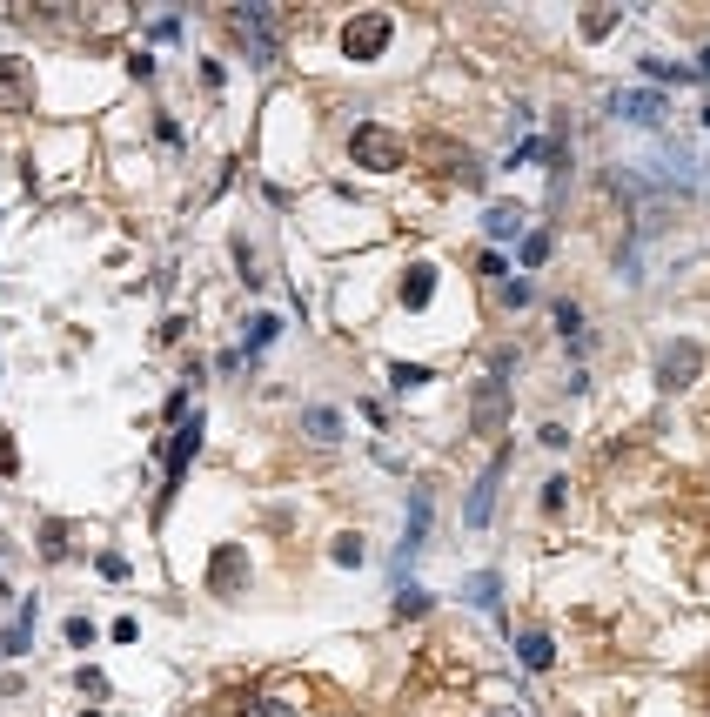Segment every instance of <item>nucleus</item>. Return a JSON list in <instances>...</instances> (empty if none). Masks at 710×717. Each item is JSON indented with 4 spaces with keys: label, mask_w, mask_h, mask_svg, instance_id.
Instances as JSON below:
<instances>
[{
    "label": "nucleus",
    "mask_w": 710,
    "mask_h": 717,
    "mask_svg": "<svg viewBox=\"0 0 710 717\" xmlns=\"http://www.w3.org/2000/svg\"><path fill=\"white\" fill-rule=\"evenodd\" d=\"M389 382H396V396H409L422 382H436V369H429V362H389Z\"/></svg>",
    "instance_id": "a211bd4d"
},
{
    "label": "nucleus",
    "mask_w": 710,
    "mask_h": 717,
    "mask_svg": "<svg viewBox=\"0 0 710 717\" xmlns=\"http://www.w3.org/2000/svg\"><path fill=\"white\" fill-rule=\"evenodd\" d=\"M617 27H623V7H590V14H583V34H590V41L617 34Z\"/></svg>",
    "instance_id": "4be33fe9"
},
{
    "label": "nucleus",
    "mask_w": 710,
    "mask_h": 717,
    "mask_svg": "<svg viewBox=\"0 0 710 717\" xmlns=\"http://www.w3.org/2000/svg\"><path fill=\"white\" fill-rule=\"evenodd\" d=\"M235 262H242V282H248V289H262V282H268V275H262V255H255L248 242H235Z\"/></svg>",
    "instance_id": "bb28decb"
},
{
    "label": "nucleus",
    "mask_w": 710,
    "mask_h": 717,
    "mask_svg": "<svg viewBox=\"0 0 710 717\" xmlns=\"http://www.w3.org/2000/svg\"><path fill=\"white\" fill-rule=\"evenodd\" d=\"M329 563H342V570H362V563H369V550H362V537H335V543H329Z\"/></svg>",
    "instance_id": "b1692460"
},
{
    "label": "nucleus",
    "mask_w": 710,
    "mask_h": 717,
    "mask_svg": "<svg viewBox=\"0 0 710 717\" xmlns=\"http://www.w3.org/2000/svg\"><path fill=\"white\" fill-rule=\"evenodd\" d=\"M536 443H543V449H563V443H570V429H563V423H543V436H536Z\"/></svg>",
    "instance_id": "f704fd0d"
},
{
    "label": "nucleus",
    "mask_w": 710,
    "mask_h": 717,
    "mask_svg": "<svg viewBox=\"0 0 710 717\" xmlns=\"http://www.w3.org/2000/svg\"><path fill=\"white\" fill-rule=\"evenodd\" d=\"M610 114L617 121H630V128H664V94H650V88H630V94H610Z\"/></svg>",
    "instance_id": "6e6552de"
},
{
    "label": "nucleus",
    "mask_w": 710,
    "mask_h": 717,
    "mask_svg": "<svg viewBox=\"0 0 710 717\" xmlns=\"http://www.w3.org/2000/svg\"><path fill=\"white\" fill-rule=\"evenodd\" d=\"M248 590V550L242 543H215L208 557V597H242Z\"/></svg>",
    "instance_id": "39448f33"
},
{
    "label": "nucleus",
    "mask_w": 710,
    "mask_h": 717,
    "mask_svg": "<svg viewBox=\"0 0 710 717\" xmlns=\"http://www.w3.org/2000/svg\"><path fill=\"white\" fill-rule=\"evenodd\" d=\"M429 490H409V516H402V550H396V563H416L422 550H429Z\"/></svg>",
    "instance_id": "1a4fd4ad"
},
{
    "label": "nucleus",
    "mask_w": 710,
    "mask_h": 717,
    "mask_svg": "<svg viewBox=\"0 0 710 717\" xmlns=\"http://www.w3.org/2000/svg\"><path fill=\"white\" fill-rule=\"evenodd\" d=\"M697 74H704V81H710V47H704V54H697Z\"/></svg>",
    "instance_id": "c9c22d12"
},
{
    "label": "nucleus",
    "mask_w": 710,
    "mask_h": 717,
    "mask_svg": "<svg viewBox=\"0 0 710 717\" xmlns=\"http://www.w3.org/2000/svg\"><path fill=\"white\" fill-rule=\"evenodd\" d=\"M697 376H704V349H697V342H664L657 382H664V389H690Z\"/></svg>",
    "instance_id": "0eeeda50"
},
{
    "label": "nucleus",
    "mask_w": 710,
    "mask_h": 717,
    "mask_svg": "<svg viewBox=\"0 0 710 717\" xmlns=\"http://www.w3.org/2000/svg\"><path fill=\"white\" fill-rule=\"evenodd\" d=\"M349 161L369 168V175H396L402 161H409V141L389 135V128H376V121H362V128L349 135Z\"/></svg>",
    "instance_id": "f257e3e1"
},
{
    "label": "nucleus",
    "mask_w": 710,
    "mask_h": 717,
    "mask_svg": "<svg viewBox=\"0 0 710 717\" xmlns=\"http://www.w3.org/2000/svg\"><path fill=\"white\" fill-rule=\"evenodd\" d=\"M556 329H563L570 349H583V309H577V302H556Z\"/></svg>",
    "instance_id": "a878e982"
},
{
    "label": "nucleus",
    "mask_w": 710,
    "mask_h": 717,
    "mask_svg": "<svg viewBox=\"0 0 710 717\" xmlns=\"http://www.w3.org/2000/svg\"><path fill=\"white\" fill-rule=\"evenodd\" d=\"M530 295H536V282H530V275H503V302H510V309H523Z\"/></svg>",
    "instance_id": "cd10ccee"
},
{
    "label": "nucleus",
    "mask_w": 710,
    "mask_h": 717,
    "mask_svg": "<svg viewBox=\"0 0 710 717\" xmlns=\"http://www.w3.org/2000/svg\"><path fill=\"white\" fill-rule=\"evenodd\" d=\"M242 717H302V704H289V697H248Z\"/></svg>",
    "instance_id": "5701e85b"
},
{
    "label": "nucleus",
    "mask_w": 710,
    "mask_h": 717,
    "mask_svg": "<svg viewBox=\"0 0 710 717\" xmlns=\"http://www.w3.org/2000/svg\"><path fill=\"white\" fill-rule=\"evenodd\" d=\"M34 624H41V604L27 597V604H21V624H14V630H0V664H7V657H21V650L34 644Z\"/></svg>",
    "instance_id": "2eb2a0df"
},
{
    "label": "nucleus",
    "mask_w": 710,
    "mask_h": 717,
    "mask_svg": "<svg viewBox=\"0 0 710 717\" xmlns=\"http://www.w3.org/2000/svg\"><path fill=\"white\" fill-rule=\"evenodd\" d=\"M644 81H690V68H677V61H657V54H650V61H644Z\"/></svg>",
    "instance_id": "c85d7f7f"
},
{
    "label": "nucleus",
    "mask_w": 710,
    "mask_h": 717,
    "mask_svg": "<svg viewBox=\"0 0 710 717\" xmlns=\"http://www.w3.org/2000/svg\"><path fill=\"white\" fill-rule=\"evenodd\" d=\"M228 27L242 34V47H248V68H275L282 61V41H275V7H235L228 14Z\"/></svg>",
    "instance_id": "f03ea898"
},
{
    "label": "nucleus",
    "mask_w": 710,
    "mask_h": 717,
    "mask_svg": "<svg viewBox=\"0 0 710 717\" xmlns=\"http://www.w3.org/2000/svg\"><path fill=\"white\" fill-rule=\"evenodd\" d=\"M74 684H81V691H88V697H108V677L94 671V664H81V671H74Z\"/></svg>",
    "instance_id": "2f4dec72"
},
{
    "label": "nucleus",
    "mask_w": 710,
    "mask_h": 717,
    "mask_svg": "<svg viewBox=\"0 0 710 717\" xmlns=\"http://www.w3.org/2000/svg\"><path fill=\"white\" fill-rule=\"evenodd\" d=\"M550 228H530V235H523V269H543V262H550Z\"/></svg>",
    "instance_id": "393cba45"
},
{
    "label": "nucleus",
    "mask_w": 710,
    "mask_h": 717,
    "mask_svg": "<svg viewBox=\"0 0 710 717\" xmlns=\"http://www.w3.org/2000/svg\"><path fill=\"white\" fill-rule=\"evenodd\" d=\"M67 644H74V650H94V624H88V617H67Z\"/></svg>",
    "instance_id": "7c9ffc66"
},
{
    "label": "nucleus",
    "mask_w": 710,
    "mask_h": 717,
    "mask_svg": "<svg viewBox=\"0 0 710 717\" xmlns=\"http://www.w3.org/2000/svg\"><path fill=\"white\" fill-rule=\"evenodd\" d=\"M0 101H7V108H27V101H34V88H27V61H14V54H0Z\"/></svg>",
    "instance_id": "4468645a"
},
{
    "label": "nucleus",
    "mask_w": 710,
    "mask_h": 717,
    "mask_svg": "<svg viewBox=\"0 0 710 717\" xmlns=\"http://www.w3.org/2000/svg\"><path fill=\"white\" fill-rule=\"evenodd\" d=\"M195 449H201V416H195V423H181L175 443H168V490H161V503L181 490V476H188V456H195Z\"/></svg>",
    "instance_id": "9d476101"
},
{
    "label": "nucleus",
    "mask_w": 710,
    "mask_h": 717,
    "mask_svg": "<svg viewBox=\"0 0 710 717\" xmlns=\"http://www.w3.org/2000/svg\"><path fill=\"white\" fill-rule=\"evenodd\" d=\"M275 336H282V315H255V322H248V336H242V356H262Z\"/></svg>",
    "instance_id": "f3484780"
},
{
    "label": "nucleus",
    "mask_w": 710,
    "mask_h": 717,
    "mask_svg": "<svg viewBox=\"0 0 710 717\" xmlns=\"http://www.w3.org/2000/svg\"><path fill=\"white\" fill-rule=\"evenodd\" d=\"M302 429H309L315 443H335V436H342V416H335V409H322V403H315V409H302Z\"/></svg>",
    "instance_id": "6ab92c4d"
},
{
    "label": "nucleus",
    "mask_w": 710,
    "mask_h": 717,
    "mask_svg": "<svg viewBox=\"0 0 710 717\" xmlns=\"http://www.w3.org/2000/svg\"><path fill=\"white\" fill-rule=\"evenodd\" d=\"M436 302V269L429 262H409L402 269V309H429Z\"/></svg>",
    "instance_id": "f8f14e48"
},
{
    "label": "nucleus",
    "mask_w": 710,
    "mask_h": 717,
    "mask_svg": "<svg viewBox=\"0 0 710 717\" xmlns=\"http://www.w3.org/2000/svg\"><path fill=\"white\" fill-rule=\"evenodd\" d=\"M516 657H523V671H550V664H556L550 630H523V637H516Z\"/></svg>",
    "instance_id": "dca6fc26"
},
{
    "label": "nucleus",
    "mask_w": 710,
    "mask_h": 717,
    "mask_svg": "<svg viewBox=\"0 0 710 717\" xmlns=\"http://www.w3.org/2000/svg\"><path fill=\"white\" fill-rule=\"evenodd\" d=\"M0 597H7V583H0Z\"/></svg>",
    "instance_id": "4c0bfd02"
},
{
    "label": "nucleus",
    "mask_w": 710,
    "mask_h": 717,
    "mask_svg": "<svg viewBox=\"0 0 710 717\" xmlns=\"http://www.w3.org/2000/svg\"><path fill=\"white\" fill-rule=\"evenodd\" d=\"M389 34H396V21H389V14H355V21L342 27V54H349V61H382Z\"/></svg>",
    "instance_id": "20e7f679"
},
{
    "label": "nucleus",
    "mask_w": 710,
    "mask_h": 717,
    "mask_svg": "<svg viewBox=\"0 0 710 717\" xmlns=\"http://www.w3.org/2000/svg\"><path fill=\"white\" fill-rule=\"evenodd\" d=\"M563 496H570V476H550V483H543V510H563Z\"/></svg>",
    "instance_id": "c756f323"
},
{
    "label": "nucleus",
    "mask_w": 710,
    "mask_h": 717,
    "mask_svg": "<svg viewBox=\"0 0 710 717\" xmlns=\"http://www.w3.org/2000/svg\"><path fill=\"white\" fill-rule=\"evenodd\" d=\"M81 717H108V711H81Z\"/></svg>",
    "instance_id": "e433bc0d"
},
{
    "label": "nucleus",
    "mask_w": 710,
    "mask_h": 717,
    "mask_svg": "<svg viewBox=\"0 0 710 717\" xmlns=\"http://www.w3.org/2000/svg\"><path fill=\"white\" fill-rule=\"evenodd\" d=\"M402 617V624H409V617H429V590H422V583H402L396 590V604H389Z\"/></svg>",
    "instance_id": "aec40b11"
},
{
    "label": "nucleus",
    "mask_w": 710,
    "mask_h": 717,
    "mask_svg": "<svg viewBox=\"0 0 710 717\" xmlns=\"http://www.w3.org/2000/svg\"><path fill=\"white\" fill-rule=\"evenodd\" d=\"M101 577H128V557H121V550H101Z\"/></svg>",
    "instance_id": "72a5a7b5"
},
{
    "label": "nucleus",
    "mask_w": 710,
    "mask_h": 717,
    "mask_svg": "<svg viewBox=\"0 0 710 717\" xmlns=\"http://www.w3.org/2000/svg\"><path fill=\"white\" fill-rule=\"evenodd\" d=\"M503 476H510V449H496V456H489V470L476 476V490H469V503H463V523H469V530H483V523H489V510H496V490H503Z\"/></svg>",
    "instance_id": "423d86ee"
},
{
    "label": "nucleus",
    "mask_w": 710,
    "mask_h": 717,
    "mask_svg": "<svg viewBox=\"0 0 710 717\" xmlns=\"http://www.w3.org/2000/svg\"><path fill=\"white\" fill-rule=\"evenodd\" d=\"M463 597L483 610V617H503V577H496V570H476V577L463 583Z\"/></svg>",
    "instance_id": "ddd939ff"
},
{
    "label": "nucleus",
    "mask_w": 710,
    "mask_h": 717,
    "mask_svg": "<svg viewBox=\"0 0 710 717\" xmlns=\"http://www.w3.org/2000/svg\"><path fill=\"white\" fill-rule=\"evenodd\" d=\"M503 423H510V382L483 376L476 396H469V429H476V436H503Z\"/></svg>",
    "instance_id": "7ed1b4c3"
},
{
    "label": "nucleus",
    "mask_w": 710,
    "mask_h": 717,
    "mask_svg": "<svg viewBox=\"0 0 710 717\" xmlns=\"http://www.w3.org/2000/svg\"><path fill=\"white\" fill-rule=\"evenodd\" d=\"M41 557L67 563V523H61V516H47V523H41Z\"/></svg>",
    "instance_id": "412c9836"
},
{
    "label": "nucleus",
    "mask_w": 710,
    "mask_h": 717,
    "mask_svg": "<svg viewBox=\"0 0 710 717\" xmlns=\"http://www.w3.org/2000/svg\"><path fill=\"white\" fill-rule=\"evenodd\" d=\"M456 175H463V188H483V181H489V168H483L476 155H463V161H456Z\"/></svg>",
    "instance_id": "473e14b6"
},
{
    "label": "nucleus",
    "mask_w": 710,
    "mask_h": 717,
    "mask_svg": "<svg viewBox=\"0 0 710 717\" xmlns=\"http://www.w3.org/2000/svg\"><path fill=\"white\" fill-rule=\"evenodd\" d=\"M483 235L489 242H523V235H530V215H523V208H510V202H496L483 215Z\"/></svg>",
    "instance_id": "9b49d317"
}]
</instances>
